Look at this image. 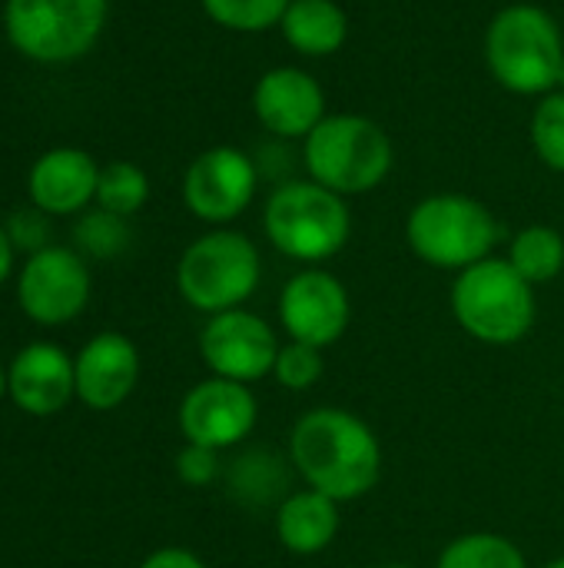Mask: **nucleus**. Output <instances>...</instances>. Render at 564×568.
I'll list each match as a JSON object with an SVG mask.
<instances>
[{
    "label": "nucleus",
    "mask_w": 564,
    "mask_h": 568,
    "mask_svg": "<svg viewBox=\"0 0 564 568\" xmlns=\"http://www.w3.org/2000/svg\"><path fill=\"white\" fill-rule=\"evenodd\" d=\"M100 166L86 150L57 146L30 166V203L47 216H70L96 200Z\"/></svg>",
    "instance_id": "nucleus-17"
},
{
    "label": "nucleus",
    "mask_w": 564,
    "mask_h": 568,
    "mask_svg": "<svg viewBox=\"0 0 564 568\" xmlns=\"http://www.w3.org/2000/svg\"><path fill=\"white\" fill-rule=\"evenodd\" d=\"M558 90L564 93V60H562V70H558Z\"/></svg>",
    "instance_id": "nucleus-35"
},
{
    "label": "nucleus",
    "mask_w": 564,
    "mask_h": 568,
    "mask_svg": "<svg viewBox=\"0 0 564 568\" xmlns=\"http://www.w3.org/2000/svg\"><path fill=\"white\" fill-rule=\"evenodd\" d=\"M150 200V180L146 173L130 163V160H116L110 166L100 170V183H96V203L106 213L116 216H133L136 210H143Z\"/></svg>",
    "instance_id": "nucleus-23"
},
{
    "label": "nucleus",
    "mask_w": 564,
    "mask_h": 568,
    "mask_svg": "<svg viewBox=\"0 0 564 568\" xmlns=\"http://www.w3.org/2000/svg\"><path fill=\"white\" fill-rule=\"evenodd\" d=\"M17 303L40 326H63L90 303V270L76 250L43 246L17 276Z\"/></svg>",
    "instance_id": "nucleus-10"
},
{
    "label": "nucleus",
    "mask_w": 564,
    "mask_h": 568,
    "mask_svg": "<svg viewBox=\"0 0 564 568\" xmlns=\"http://www.w3.org/2000/svg\"><path fill=\"white\" fill-rule=\"evenodd\" d=\"M263 256L256 243L239 230H209L193 240L176 263V290L196 313L216 316L243 310L259 290Z\"/></svg>",
    "instance_id": "nucleus-6"
},
{
    "label": "nucleus",
    "mask_w": 564,
    "mask_h": 568,
    "mask_svg": "<svg viewBox=\"0 0 564 568\" xmlns=\"http://www.w3.org/2000/svg\"><path fill=\"white\" fill-rule=\"evenodd\" d=\"M223 466H219V453L216 449H206V446H193L186 443L180 453H176V476L183 486L189 489H206L219 479Z\"/></svg>",
    "instance_id": "nucleus-28"
},
{
    "label": "nucleus",
    "mask_w": 564,
    "mask_h": 568,
    "mask_svg": "<svg viewBox=\"0 0 564 568\" xmlns=\"http://www.w3.org/2000/svg\"><path fill=\"white\" fill-rule=\"evenodd\" d=\"M7 396L17 409L37 419L63 413L70 399H76V373L70 353L57 343L23 346L7 369Z\"/></svg>",
    "instance_id": "nucleus-15"
},
{
    "label": "nucleus",
    "mask_w": 564,
    "mask_h": 568,
    "mask_svg": "<svg viewBox=\"0 0 564 568\" xmlns=\"http://www.w3.org/2000/svg\"><path fill=\"white\" fill-rule=\"evenodd\" d=\"M502 240V226L492 210L465 193H435L412 206L406 220L409 250L435 266L462 273L492 256Z\"/></svg>",
    "instance_id": "nucleus-7"
},
{
    "label": "nucleus",
    "mask_w": 564,
    "mask_h": 568,
    "mask_svg": "<svg viewBox=\"0 0 564 568\" xmlns=\"http://www.w3.org/2000/svg\"><path fill=\"white\" fill-rule=\"evenodd\" d=\"M7 236L13 243V250H23V253H37L47 246V233H50V223H47V213L30 206V210H17L7 223Z\"/></svg>",
    "instance_id": "nucleus-29"
},
{
    "label": "nucleus",
    "mask_w": 564,
    "mask_h": 568,
    "mask_svg": "<svg viewBox=\"0 0 564 568\" xmlns=\"http://www.w3.org/2000/svg\"><path fill=\"white\" fill-rule=\"evenodd\" d=\"M76 399L86 409L110 413L123 406L140 383V349L123 333H96L76 356Z\"/></svg>",
    "instance_id": "nucleus-16"
},
{
    "label": "nucleus",
    "mask_w": 564,
    "mask_h": 568,
    "mask_svg": "<svg viewBox=\"0 0 564 568\" xmlns=\"http://www.w3.org/2000/svg\"><path fill=\"white\" fill-rule=\"evenodd\" d=\"M279 30L296 53L332 57L349 40V13L336 0H293Z\"/></svg>",
    "instance_id": "nucleus-19"
},
{
    "label": "nucleus",
    "mask_w": 564,
    "mask_h": 568,
    "mask_svg": "<svg viewBox=\"0 0 564 568\" xmlns=\"http://www.w3.org/2000/svg\"><path fill=\"white\" fill-rule=\"evenodd\" d=\"M452 316L465 336L485 346H515L535 329V286L502 256H489L452 283Z\"/></svg>",
    "instance_id": "nucleus-4"
},
{
    "label": "nucleus",
    "mask_w": 564,
    "mask_h": 568,
    "mask_svg": "<svg viewBox=\"0 0 564 568\" xmlns=\"http://www.w3.org/2000/svg\"><path fill=\"white\" fill-rule=\"evenodd\" d=\"M515 273L532 283V286H545L552 280H558L564 270V236L555 226L545 223H532L525 230H519L509 243V256H505Z\"/></svg>",
    "instance_id": "nucleus-21"
},
{
    "label": "nucleus",
    "mask_w": 564,
    "mask_h": 568,
    "mask_svg": "<svg viewBox=\"0 0 564 568\" xmlns=\"http://www.w3.org/2000/svg\"><path fill=\"white\" fill-rule=\"evenodd\" d=\"M532 146L539 153V160L555 170L564 173V93H545L542 103L535 106L532 113Z\"/></svg>",
    "instance_id": "nucleus-26"
},
{
    "label": "nucleus",
    "mask_w": 564,
    "mask_h": 568,
    "mask_svg": "<svg viewBox=\"0 0 564 568\" xmlns=\"http://www.w3.org/2000/svg\"><path fill=\"white\" fill-rule=\"evenodd\" d=\"M273 529H276L279 546L289 556H299V559L319 556L336 542L342 529L339 503L316 489H296L276 506Z\"/></svg>",
    "instance_id": "nucleus-18"
},
{
    "label": "nucleus",
    "mask_w": 564,
    "mask_h": 568,
    "mask_svg": "<svg viewBox=\"0 0 564 568\" xmlns=\"http://www.w3.org/2000/svg\"><path fill=\"white\" fill-rule=\"evenodd\" d=\"M564 37L558 20L535 3L502 7L485 30V63L499 87L519 97L552 93L558 87Z\"/></svg>",
    "instance_id": "nucleus-2"
},
{
    "label": "nucleus",
    "mask_w": 564,
    "mask_h": 568,
    "mask_svg": "<svg viewBox=\"0 0 564 568\" xmlns=\"http://www.w3.org/2000/svg\"><path fill=\"white\" fill-rule=\"evenodd\" d=\"M352 323V300L339 276L322 266H306L286 280L279 293V326L286 339L319 349L336 346Z\"/></svg>",
    "instance_id": "nucleus-11"
},
{
    "label": "nucleus",
    "mask_w": 564,
    "mask_h": 568,
    "mask_svg": "<svg viewBox=\"0 0 564 568\" xmlns=\"http://www.w3.org/2000/svg\"><path fill=\"white\" fill-rule=\"evenodd\" d=\"M110 0H7L3 27L13 50L37 63H70L93 50Z\"/></svg>",
    "instance_id": "nucleus-8"
},
{
    "label": "nucleus",
    "mask_w": 564,
    "mask_h": 568,
    "mask_svg": "<svg viewBox=\"0 0 564 568\" xmlns=\"http://www.w3.org/2000/svg\"><path fill=\"white\" fill-rule=\"evenodd\" d=\"M256 120L283 140H306L329 113L322 83L299 67H273L253 90Z\"/></svg>",
    "instance_id": "nucleus-14"
},
{
    "label": "nucleus",
    "mask_w": 564,
    "mask_h": 568,
    "mask_svg": "<svg viewBox=\"0 0 564 568\" xmlns=\"http://www.w3.org/2000/svg\"><path fill=\"white\" fill-rule=\"evenodd\" d=\"M76 246L86 253V256H96V260H110L116 253L126 250L130 243V230H126V220L116 216V213H106V210H93L86 213L80 223H76Z\"/></svg>",
    "instance_id": "nucleus-27"
},
{
    "label": "nucleus",
    "mask_w": 564,
    "mask_h": 568,
    "mask_svg": "<svg viewBox=\"0 0 564 568\" xmlns=\"http://www.w3.org/2000/svg\"><path fill=\"white\" fill-rule=\"evenodd\" d=\"M326 373V349L309 346V343H293L286 339L279 346L276 366H273V379L289 389V393H306L312 389Z\"/></svg>",
    "instance_id": "nucleus-25"
},
{
    "label": "nucleus",
    "mask_w": 564,
    "mask_h": 568,
    "mask_svg": "<svg viewBox=\"0 0 564 568\" xmlns=\"http://www.w3.org/2000/svg\"><path fill=\"white\" fill-rule=\"evenodd\" d=\"M286 456L306 489L339 506L366 499L382 479V443L376 429L342 406L302 413L289 429Z\"/></svg>",
    "instance_id": "nucleus-1"
},
{
    "label": "nucleus",
    "mask_w": 564,
    "mask_h": 568,
    "mask_svg": "<svg viewBox=\"0 0 564 568\" xmlns=\"http://www.w3.org/2000/svg\"><path fill=\"white\" fill-rule=\"evenodd\" d=\"M435 568H529V559L502 532H465L439 552Z\"/></svg>",
    "instance_id": "nucleus-22"
},
{
    "label": "nucleus",
    "mask_w": 564,
    "mask_h": 568,
    "mask_svg": "<svg viewBox=\"0 0 564 568\" xmlns=\"http://www.w3.org/2000/svg\"><path fill=\"white\" fill-rule=\"evenodd\" d=\"M279 346L283 343L276 329L259 313H249L246 306L209 316L199 333V356L209 376H223L246 386L273 376Z\"/></svg>",
    "instance_id": "nucleus-12"
},
{
    "label": "nucleus",
    "mask_w": 564,
    "mask_h": 568,
    "mask_svg": "<svg viewBox=\"0 0 564 568\" xmlns=\"http://www.w3.org/2000/svg\"><path fill=\"white\" fill-rule=\"evenodd\" d=\"M286 466H289V456L279 459L276 453H263V449H253V453H243L239 459H233L229 473H226V486H229V496L239 499L243 506H266L273 499H286Z\"/></svg>",
    "instance_id": "nucleus-20"
},
{
    "label": "nucleus",
    "mask_w": 564,
    "mask_h": 568,
    "mask_svg": "<svg viewBox=\"0 0 564 568\" xmlns=\"http://www.w3.org/2000/svg\"><path fill=\"white\" fill-rule=\"evenodd\" d=\"M263 230L286 260L319 266L339 256L352 236V213L346 196L316 180L279 183L263 210Z\"/></svg>",
    "instance_id": "nucleus-3"
},
{
    "label": "nucleus",
    "mask_w": 564,
    "mask_h": 568,
    "mask_svg": "<svg viewBox=\"0 0 564 568\" xmlns=\"http://www.w3.org/2000/svg\"><path fill=\"white\" fill-rule=\"evenodd\" d=\"M389 133L362 113H329L302 143L309 180L339 196H362L392 173Z\"/></svg>",
    "instance_id": "nucleus-5"
},
{
    "label": "nucleus",
    "mask_w": 564,
    "mask_h": 568,
    "mask_svg": "<svg viewBox=\"0 0 564 568\" xmlns=\"http://www.w3.org/2000/svg\"><path fill=\"white\" fill-rule=\"evenodd\" d=\"M140 568H209L196 552L189 549H180V546H163L156 552H150Z\"/></svg>",
    "instance_id": "nucleus-30"
},
{
    "label": "nucleus",
    "mask_w": 564,
    "mask_h": 568,
    "mask_svg": "<svg viewBox=\"0 0 564 568\" xmlns=\"http://www.w3.org/2000/svg\"><path fill=\"white\" fill-rule=\"evenodd\" d=\"M13 243H10V236H7V226L0 223V286L7 283V276L13 273Z\"/></svg>",
    "instance_id": "nucleus-31"
},
{
    "label": "nucleus",
    "mask_w": 564,
    "mask_h": 568,
    "mask_svg": "<svg viewBox=\"0 0 564 568\" xmlns=\"http://www.w3.org/2000/svg\"><path fill=\"white\" fill-rule=\"evenodd\" d=\"M206 17L233 33H263L283 23L293 0H199Z\"/></svg>",
    "instance_id": "nucleus-24"
},
{
    "label": "nucleus",
    "mask_w": 564,
    "mask_h": 568,
    "mask_svg": "<svg viewBox=\"0 0 564 568\" xmlns=\"http://www.w3.org/2000/svg\"><path fill=\"white\" fill-rule=\"evenodd\" d=\"M7 396V369L0 366V399Z\"/></svg>",
    "instance_id": "nucleus-33"
},
{
    "label": "nucleus",
    "mask_w": 564,
    "mask_h": 568,
    "mask_svg": "<svg viewBox=\"0 0 564 568\" xmlns=\"http://www.w3.org/2000/svg\"><path fill=\"white\" fill-rule=\"evenodd\" d=\"M256 186L259 170L253 156L236 146H209L189 163L183 176V203L196 220L226 226L249 210Z\"/></svg>",
    "instance_id": "nucleus-13"
},
{
    "label": "nucleus",
    "mask_w": 564,
    "mask_h": 568,
    "mask_svg": "<svg viewBox=\"0 0 564 568\" xmlns=\"http://www.w3.org/2000/svg\"><path fill=\"white\" fill-rule=\"evenodd\" d=\"M542 568H564V556H558V559H552V562H545Z\"/></svg>",
    "instance_id": "nucleus-34"
},
{
    "label": "nucleus",
    "mask_w": 564,
    "mask_h": 568,
    "mask_svg": "<svg viewBox=\"0 0 564 568\" xmlns=\"http://www.w3.org/2000/svg\"><path fill=\"white\" fill-rule=\"evenodd\" d=\"M372 568H419V566H412V562H382V566H372Z\"/></svg>",
    "instance_id": "nucleus-32"
},
{
    "label": "nucleus",
    "mask_w": 564,
    "mask_h": 568,
    "mask_svg": "<svg viewBox=\"0 0 564 568\" xmlns=\"http://www.w3.org/2000/svg\"><path fill=\"white\" fill-rule=\"evenodd\" d=\"M176 423L186 443L226 453L253 436L259 423V403L253 386L206 376L203 383L186 389L176 409Z\"/></svg>",
    "instance_id": "nucleus-9"
}]
</instances>
